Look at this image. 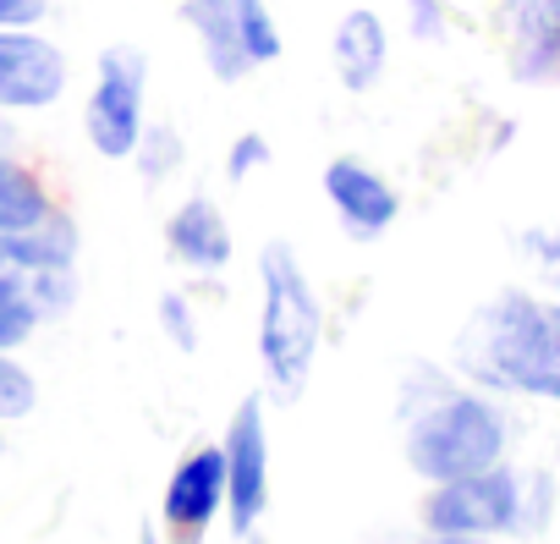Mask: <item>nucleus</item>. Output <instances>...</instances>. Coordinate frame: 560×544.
I'll list each match as a JSON object with an SVG mask.
<instances>
[{"label": "nucleus", "instance_id": "1", "mask_svg": "<svg viewBox=\"0 0 560 544\" xmlns=\"http://www.w3.org/2000/svg\"><path fill=\"white\" fill-rule=\"evenodd\" d=\"M467 380L533 402H560V303L533 292L489 298L456 336Z\"/></svg>", "mask_w": 560, "mask_h": 544}, {"label": "nucleus", "instance_id": "2", "mask_svg": "<svg viewBox=\"0 0 560 544\" xmlns=\"http://www.w3.org/2000/svg\"><path fill=\"white\" fill-rule=\"evenodd\" d=\"M505 440H511L505 407L489 402L483 391L445 385L429 369V396L423 402L407 396V440L401 445H407V467L423 484H445V478L494 467L505 456Z\"/></svg>", "mask_w": 560, "mask_h": 544}, {"label": "nucleus", "instance_id": "3", "mask_svg": "<svg viewBox=\"0 0 560 544\" xmlns=\"http://www.w3.org/2000/svg\"><path fill=\"white\" fill-rule=\"evenodd\" d=\"M258 287H264V303H258L264 374H269L280 402H298L308 391V374H314V358H319V342H325V309L314 298L308 269L298 264V253L287 242L264 247Z\"/></svg>", "mask_w": 560, "mask_h": 544}, {"label": "nucleus", "instance_id": "4", "mask_svg": "<svg viewBox=\"0 0 560 544\" xmlns=\"http://www.w3.org/2000/svg\"><path fill=\"white\" fill-rule=\"evenodd\" d=\"M533 511H527V478L505 462L429 484L423 495V533H456V539H505V533H527Z\"/></svg>", "mask_w": 560, "mask_h": 544}, {"label": "nucleus", "instance_id": "5", "mask_svg": "<svg viewBox=\"0 0 560 544\" xmlns=\"http://www.w3.org/2000/svg\"><path fill=\"white\" fill-rule=\"evenodd\" d=\"M182 23L192 28L214 83H242L247 72L280 61V50H287L264 0H182Z\"/></svg>", "mask_w": 560, "mask_h": 544}, {"label": "nucleus", "instance_id": "6", "mask_svg": "<svg viewBox=\"0 0 560 544\" xmlns=\"http://www.w3.org/2000/svg\"><path fill=\"white\" fill-rule=\"evenodd\" d=\"M143 94H149V56L138 45H110L100 56L94 94L83 105V132L105 160H132V149L149 127Z\"/></svg>", "mask_w": 560, "mask_h": 544}, {"label": "nucleus", "instance_id": "7", "mask_svg": "<svg viewBox=\"0 0 560 544\" xmlns=\"http://www.w3.org/2000/svg\"><path fill=\"white\" fill-rule=\"evenodd\" d=\"M225 517L231 533L247 539L269 500V435H264V396H242L225 429Z\"/></svg>", "mask_w": 560, "mask_h": 544}, {"label": "nucleus", "instance_id": "8", "mask_svg": "<svg viewBox=\"0 0 560 544\" xmlns=\"http://www.w3.org/2000/svg\"><path fill=\"white\" fill-rule=\"evenodd\" d=\"M67 94V56L34 28H0V111H50Z\"/></svg>", "mask_w": 560, "mask_h": 544}, {"label": "nucleus", "instance_id": "9", "mask_svg": "<svg viewBox=\"0 0 560 544\" xmlns=\"http://www.w3.org/2000/svg\"><path fill=\"white\" fill-rule=\"evenodd\" d=\"M325 198H330L336 220H341L358 242L385 236V231L396 225V215H401L396 187H390L374 165H363V160H352V154H341V160L325 165Z\"/></svg>", "mask_w": 560, "mask_h": 544}, {"label": "nucleus", "instance_id": "10", "mask_svg": "<svg viewBox=\"0 0 560 544\" xmlns=\"http://www.w3.org/2000/svg\"><path fill=\"white\" fill-rule=\"evenodd\" d=\"M165 528L198 539L225 511V445H192L165 484Z\"/></svg>", "mask_w": 560, "mask_h": 544}, {"label": "nucleus", "instance_id": "11", "mask_svg": "<svg viewBox=\"0 0 560 544\" xmlns=\"http://www.w3.org/2000/svg\"><path fill=\"white\" fill-rule=\"evenodd\" d=\"M505 34L516 83H560V0H505Z\"/></svg>", "mask_w": 560, "mask_h": 544}, {"label": "nucleus", "instance_id": "12", "mask_svg": "<svg viewBox=\"0 0 560 544\" xmlns=\"http://www.w3.org/2000/svg\"><path fill=\"white\" fill-rule=\"evenodd\" d=\"M165 247H171L176 264L198 269V276H220V269L231 264V253H236L220 204L203 198V193H192V198H182V204L171 209V220H165Z\"/></svg>", "mask_w": 560, "mask_h": 544}, {"label": "nucleus", "instance_id": "13", "mask_svg": "<svg viewBox=\"0 0 560 544\" xmlns=\"http://www.w3.org/2000/svg\"><path fill=\"white\" fill-rule=\"evenodd\" d=\"M330 61H336L341 89L369 94L385 78V67H390V28H385V18L369 12V7L341 12V23L330 34Z\"/></svg>", "mask_w": 560, "mask_h": 544}, {"label": "nucleus", "instance_id": "14", "mask_svg": "<svg viewBox=\"0 0 560 544\" xmlns=\"http://www.w3.org/2000/svg\"><path fill=\"white\" fill-rule=\"evenodd\" d=\"M50 215H56V204H50L45 182L23 160H12L7 149H0V231H28Z\"/></svg>", "mask_w": 560, "mask_h": 544}, {"label": "nucleus", "instance_id": "15", "mask_svg": "<svg viewBox=\"0 0 560 544\" xmlns=\"http://www.w3.org/2000/svg\"><path fill=\"white\" fill-rule=\"evenodd\" d=\"M39 309L28 298V287L12 276V269H0V352H18L34 331H39Z\"/></svg>", "mask_w": 560, "mask_h": 544}, {"label": "nucleus", "instance_id": "16", "mask_svg": "<svg viewBox=\"0 0 560 544\" xmlns=\"http://www.w3.org/2000/svg\"><path fill=\"white\" fill-rule=\"evenodd\" d=\"M132 160H138V176H143V182H165V176L182 171L187 143H182V132H176L171 121H149L143 138H138V149H132Z\"/></svg>", "mask_w": 560, "mask_h": 544}, {"label": "nucleus", "instance_id": "17", "mask_svg": "<svg viewBox=\"0 0 560 544\" xmlns=\"http://www.w3.org/2000/svg\"><path fill=\"white\" fill-rule=\"evenodd\" d=\"M34 402H39L34 374H28L12 352H0V424H7V418H28Z\"/></svg>", "mask_w": 560, "mask_h": 544}, {"label": "nucleus", "instance_id": "18", "mask_svg": "<svg viewBox=\"0 0 560 544\" xmlns=\"http://www.w3.org/2000/svg\"><path fill=\"white\" fill-rule=\"evenodd\" d=\"M160 331H165L182 352L198 347V314H192L187 292H165V298H160Z\"/></svg>", "mask_w": 560, "mask_h": 544}, {"label": "nucleus", "instance_id": "19", "mask_svg": "<svg viewBox=\"0 0 560 544\" xmlns=\"http://www.w3.org/2000/svg\"><path fill=\"white\" fill-rule=\"evenodd\" d=\"M522 253L533 258V269H538L549 287H560V225H533V231H522Z\"/></svg>", "mask_w": 560, "mask_h": 544}, {"label": "nucleus", "instance_id": "20", "mask_svg": "<svg viewBox=\"0 0 560 544\" xmlns=\"http://www.w3.org/2000/svg\"><path fill=\"white\" fill-rule=\"evenodd\" d=\"M407 28L418 45H445V34H451L445 0H407Z\"/></svg>", "mask_w": 560, "mask_h": 544}, {"label": "nucleus", "instance_id": "21", "mask_svg": "<svg viewBox=\"0 0 560 544\" xmlns=\"http://www.w3.org/2000/svg\"><path fill=\"white\" fill-rule=\"evenodd\" d=\"M269 165V138L264 132H242L231 149H225V176L231 182H247L253 171H264Z\"/></svg>", "mask_w": 560, "mask_h": 544}, {"label": "nucleus", "instance_id": "22", "mask_svg": "<svg viewBox=\"0 0 560 544\" xmlns=\"http://www.w3.org/2000/svg\"><path fill=\"white\" fill-rule=\"evenodd\" d=\"M50 12V0H0V28H34Z\"/></svg>", "mask_w": 560, "mask_h": 544}, {"label": "nucleus", "instance_id": "23", "mask_svg": "<svg viewBox=\"0 0 560 544\" xmlns=\"http://www.w3.org/2000/svg\"><path fill=\"white\" fill-rule=\"evenodd\" d=\"M418 544H489V539H456V533H423Z\"/></svg>", "mask_w": 560, "mask_h": 544}, {"label": "nucleus", "instance_id": "24", "mask_svg": "<svg viewBox=\"0 0 560 544\" xmlns=\"http://www.w3.org/2000/svg\"><path fill=\"white\" fill-rule=\"evenodd\" d=\"M143 544H154V528H143Z\"/></svg>", "mask_w": 560, "mask_h": 544}, {"label": "nucleus", "instance_id": "25", "mask_svg": "<svg viewBox=\"0 0 560 544\" xmlns=\"http://www.w3.org/2000/svg\"><path fill=\"white\" fill-rule=\"evenodd\" d=\"M0 451H7V435H0Z\"/></svg>", "mask_w": 560, "mask_h": 544}, {"label": "nucleus", "instance_id": "26", "mask_svg": "<svg viewBox=\"0 0 560 544\" xmlns=\"http://www.w3.org/2000/svg\"><path fill=\"white\" fill-rule=\"evenodd\" d=\"M253 544H264V539H258V533H253Z\"/></svg>", "mask_w": 560, "mask_h": 544}]
</instances>
